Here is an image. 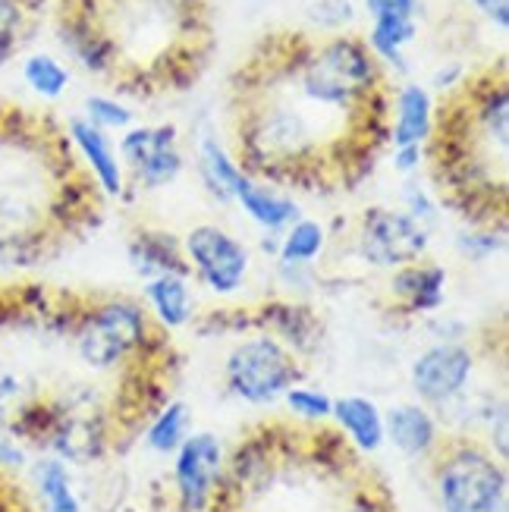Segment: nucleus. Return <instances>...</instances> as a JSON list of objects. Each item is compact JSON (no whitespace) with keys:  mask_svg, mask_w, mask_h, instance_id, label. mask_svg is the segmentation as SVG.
Masks as SVG:
<instances>
[{"mask_svg":"<svg viewBox=\"0 0 509 512\" xmlns=\"http://www.w3.org/2000/svg\"><path fill=\"white\" fill-rule=\"evenodd\" d=\"M390 107L365 38L268 32L230 76L233 158L258 183L356 189L390 142Z\"/></svg>","mask_w":509,"mask_h":512,"instance_id":"1","label":"nucleus"},{"mask_svg":"<svg viewBox=\"0 0 509 512\" xmlns=\"http://www.w3.org/2000/svg\"><path fill=\"white\" fill-rule=\"evenodd\" d=\"M98 38L110 88L158 98L192 88L214 54L211 0H60Z\"/></svg>","mask_w":509,"mask_h":512,"instance_id":"2","label":"nucleus"},{"mask_svg":"<svg viewBox=\"0 0 509 512\" xmlns=\"http://www.w3.org/2000/svg\"><path fill=\"white\" fill-rule=\"evenodd\" d=\"M425 158L450 208L475 227L506 224L509 85L503 57L447 88L434 107Z\"/></svg>","mask_w":509,"mask_h":512,"instance_id":"3","label":"nucleus"},{"mask_svg":"<svg viewBox=\"0 0 509 512\" xmlns=\"http://www.w3.org/2000/svg\"><path fill=\"white\" fill-rule=\"evenodd\" d=\"M431 481L440 512H491L509 500L506 462L472 437L440 440Z\"/></svg>","mask_w":509,"mask_h":512,"instance_id":"4","label":"nucleus"},{"mask_svg":"<svg viewBox=\"0 0 509 512\" xmlns=\"http://www.w3.org/2000/svg\"><path fill=\"white\" fill-rule=\"evenodd\" d=\"M158 337L148 311L129 299L98 302L76 321V352L92 371H117Z\"/></svg>","mask_w":509,"mask_h":512,"instance_id":"5","label":"nucleus"},{"mask_svg":"<svg viewBox=\"0 0 509 512\" xmlns=\"http://www.w3.org/2000/svg\"><path fill=\"white\" fill-rule=\"evenodd\" d=\"M114 418L107 415L95 390L63 393L48 399V425L38 450L66 465H92L114 443Z\"/></svg>","mask_w":509,"mask_h":512,"instance_id":"6","label":"nucleus"},{"mask_svg":"<svg viewBox=\"0 0 509 512\" xmlns=\"http://www.w3.org/2000/svg\"><path fill=\"white\" fill-rule=\"evenodd\" d=\"M302 381L299 355L271 333H255L230 349L224 362L227 390L249 406H271Z\"/></svg>","mask_w":509,"mask_h":512,"instance_id":"7","label":"nucleus"},{"mask_svg":"<svg viewBox=\"0 0 509 512\" xmlns=\"http://www.w3.org/2000/svg\"><path fill=\"white\" fill-rule=\"evenodd\" d=\"M227 472L224 440L211 431H192L173 453V500L180 512H214Z\"/></svg>","mask_w":509,"mask_h":512,"instance_id":"8","label":"nucleus"},{"mask_svg":"<svg viewBox=\"0 0 509 512\" xmlns=\"http://www.w3.org/2000/svg\"><path fill=\"white\" fill-rule=\"evenodd\" d=\"M356 246L362 261L371 267H406L422 261L428 252V230L406 211H393V208H368L359 220V236Z\"/></svg>","mask_w":509,"mask_h":512,"instance_id":"9","label":"nucleus"},{"mask_svg":"<svg viewBox=\"0 0 509 512\" xmlns=\"http://www.w3.org/2000/svg\"><path fill=\"white\" fill-rule=\"evenodd\" d=\"M183 252L189 261V271H195V277L217 296L239 293L252 267L249 249L233 233L214 224L192 227L183 239Z\"/></svg>","mask_w":509,"mask_h":512,"instance_id":"10","label":"nucleus"},{"mask_svg":"<svg viewBox=\"0 0 509 512\" xmlns=\"http://www.w3.org/2000/svg\"><path fill=\"white\" fill-rule=\"evenodd\" d=\"M120 164L136 189H164L183 173V151L176 126H136L120 142Z\"/></svg>","mask_w":509,"mask_h":512,"instance_id":"11","label":"nucleus"},{"mask_svg":"<svg viewBox=\"0 0 509 512\" xmlns=\"http://www.w3.org/2000/svg\"><path fill=\"white\" fill-rule=\"evenodd\" d=\"M472 374L475 352L466 343H434L412 362L409 381L422 406L447 409L459 396H466Z\"/></svg>","mask_w":509,"mask_h":512,"instance_id":"12","label":"nucleus"},{"mask_svg":"<svg viewBox=\"0 0 509 512\" xmlns=\"http://www.w3.org/2000/svg\"><path fill=\"white\" fill-rule=\"evenodd\" d=\"M384 437L406 459H431L444 440L440 418L422 403H396L384 412Z\"/></svg>","mask_w":509,"mask_h":512,"instance_id":"13","label":"nucleus"},{"mask_svg":"<svg viewBox=\"0 0 509 512\" xmlns=\"http://www.w3.org/2000/svg\"><path fill=\"white\" fill-rule=\"evenodd\" d=\"M66 136H70L85 170L92 173V180L98 183L101 195H123L126 173H123L117 148H114V142H110L107 132L92 126L85 117H73L70 126H66Z\"/></svg>","mask_w":509,"mask_h":512,"instance_id":"14","label":"nucleus"},{"mask_svg":"<svg viewBox=\"0 0 509 512\" xmlns=\"http://www.w3.org/2000/svg\"><path fill=\"white\" fill-rule=\"evenodd\" d=\"M444 289H447V271L431 261L396 267V274L390 280V293L406 315H425V311L440 308L444 305Z\"/></svg>","mask_w":509,"mask_h":512,"instance_id":"15","label":"nucleus"},{"mask_svg":"<svg viewBox=\"0 0 509 512\" xmlns=\"http://www.w3.org/2000/svg\"><path fill=\"white\" fill-rule=\"evenodd\" d=\"M129 264L142 280H154L164 274L189 277V261L183 242L164 230H139L129 239Z\"/></svg>","mask_w":509,"mask_h":512,"instance_id":"16","label":"nucleus"},{"mask_svg":"<svg viewBox=\"0 0 509 512\" xmlns=\"http://www.w3.org/2000/svg\"><path fill=\"white\" fill-rule=\"evenodd\" d=\"M330 421H334V425L346 434V440L352 443V447H356L359 453H365V456L378 453L387 443V437H384V412L368 396H340V399H334Z\"/></svg>","mask_w":509,"mask_h":512,"instance_id":"17","label":"nucleus"},{"mask_svg":"<svg viewBox=\"0 0 509 512\" xmlns=\"http://www.w3.org/2000/svg\"><path fill=\"white\" fill-rule=\"evenodd\" d=\"M393 123H390V142L393 148H406V145H425L431 136V123H434V101L422 85H403L400 92L393 95Z\"/></svg>","mask_w":509,"mask_h":512,"instance_id":"18","label":"nucleus"},{"mask_svg":"<svg viewBox=\"0 0 509 512\" xmlns=\"http://www.w3.org/2000/svg\"><path fill=\"white\" fill-rule=\"evenodd\" d=\"M29 481L41 503V512H85L73 472L66 462L48 453H38L29 465Z\"/></svg>","mask_w":509,"mask_h":512,"instance_id":"19","label":"nucleus"},{"mask_svg":"<svg viewBox=\"0 0 509 512\" xmlns=\"http://www.w3.org/2000/svg\"><path fill=\"white\" fill-rule=\"evenodd\" d=\"M233 202H239L242 211H246L255 224L268 233H280L299 220V205L290 195L264 186V183L252 180V176H242V183L233 192Z\"/></svg>","mask_w":509,"mask_h":512,"instance_id":"20","label":"nucleus"},{"mask_svg":"<svg viewBox=\"0 0 509 512\" xmlns=\"http://www.w3.org/2000/svg\"><path fill=\"white\" fill-rule=\"evenodd\" d=\"M145 302L151 308V324L158 330H180L192 318V293L189 277L164 274L145 280Z\"/></svg>","mask_w":509,"mask_h":512,"instance_id":"21","label":"nucleus"},{"mask_svg":"<svg viewBox=\"0 0 509 512\" xmlns=\"http://www.w3.org/2000/svg\"><path fill=\"white\" fill-rule=\"evenodd\" d=\"M261 327H271V337H277L283 346H290L293 352L312 349L318 340V318L308 308L293 305V302H274L261 311Z\"/></svg>","mask_w":509,"mask_h":512,"instance_id":"22","label":"nucleus"},{"mask_svg":"<svg viewBox=\"0 0 509 512\" xmlns=\"http://www.w3.org/2000/svg\"><path fill=\"white\" fill-rule=\"evenodd\" d=\"M198 173H202V183L217 202H233V192L246 176L233 154L214 136H202V142H198Z\"/></svg>","mask_w":509,"mask_h":512,"instance_id":"23","label":"nucleus"},{"mask_svg":"<svg viewBox=\"0 0 509 512\" xmlns=\"http://www.w3.org/2000/svg\"><path fill=\"white\" fill-rule=\"evenodd\" d=\"M192 434V409L183 399L164 403L145 428V447L158 456H173L183 447V440Z\"/></svg>","mask_w":509,"mask_h":512,"instance_id":"24","label":"nucleus"},{"mask_svg":"<svg viewBox=\"0 0 509 512\" xmlns=\"http://www.w3.org/2000/svg\"><path fill=\"white\" fill-rule=\"evenodd\" d=\"M418 35L415 16H384L371 22V32L365 38V44L371 48V54L381 60V66H396L400 73H406V44H412Z\"/></svg>","mask_w":509,"mask_h":512,"instance_id":"25","label":"nucleus"},{"mask_svg":"<svg viewBox=\"0 0 509 512\" xmlns=\"http://www.w3.org/2000/svg\"><path fill=\"white\" fill-rule=\"evenodd\" d=\"M44 0H0V63L19 54L32 38Z\"/></svg>","mask_w":509,"mask_h":512,"instance_id":"26","label":"nucleus"},{"mask_svg":"<svg viewBox=\"0 0 509 512\" xmlns=\"http://www.w3.org/2000/svg\"><path fill=\"white\" fill-rule=\"evenodd\" d=\"M324 242H327V233L318 220H296V224L286 227L280 246H277V258H280V264L308 267L324 252Z\"/></svg>","mask_w":509,"mask_h":512,"instance_id":"27","label":"nucleus"},{"mask_svg":"<svg viewBox=\"0 0 509 512\" xmlns=\"http://www.w3.org/2000/svg\"><path fill=\"white\" fill-rule=\"evenodd\" d=\"M22 82H26L35 95L54 101L66 92V85H70V70L51 54H32L22 60Z\"/></svg>","mask_w":509,"mask_h":512,"instance_id":"28","label":"nucleus"},{"mask_svg":"<svg viewBox=\"0 0 509 512\" xmlns=\"http://www.w3.org/2000/svg\"><path fill=\"white\" fill-rule=\"evenodd\" d=\"M283 403L290 409V415H296L305 425H324L330 421V412H334V399H330L324 390H315V387H290L283 393Z\"/></svg>","mask_w":509,"mask_h":512,"instance_id":"29","label":"nucleus"},{"mask_svg":"<svg viewBox=\"0 0 509 512\" xmlns=\"http://www.w3.org/2000/svg\"><path fill=\"white\" fill-rule=\"evenodd\" d=\"M85 120L98 126L101 132L110 129H129L132 126V110L123 107L117 98H107V95H92L85 98Z\"/></svg>","mask_w":509,"mask_h":512,"instance_id":"30","label":"nucleus"},{"mask_svg":"<svg viewBox=\"0 0 509 512\" xmlns=\"http://www.w3.org/2000/svg\"><path fill=\"white\" fill-rule=\"evenodd\" d=\"M503 227H475L472 233H462L456 236V249L462 258H469V261H484V258H491L503 249Z\"/></svg>","mask_w":509,"mask_h":512,"instance_id":"31","label":"nucleus"},{"mask_svg":"<svg viewBox=\"0 0 509 512\" xmlns=\"http://www.w3.org/2000/svg\"><path fill=\"white\" fill-rule=\"evenodd\" d=\"M32 447L26 440H19L10 428H0V478H13L29 472L32 465Z\"/></svg>","mask_w":509,"mask_h":512,"instance_id":"32","label":"nucleus"},{"mask_svg":"<svg viewBox=\"0 0 509 512\" xmlns=\"http://www.w3.org/2000/svg\"><path fill=\"white\" fill-rule=\"evenodd\" d=\"M312 19L318 22V29L337 35L343 26L352 22V4L349 0H321V4H315V10H312Z\"/></svg>","mask_w":509,"mask_h":512,"instance_id":"33","label":"nucleus"},{"mask_svg":"<svg viewBox=\"0 0 509 512\" xmlns=\"http://www.w3.org/2000/svg\"><path fill=\"white\" fill-rule=\"evenodd\" d=\"M406 214L415 220V224H422L428 230L434 224V217H437V205H434V198L425 189H418L415 183H409L406 186Z\"/></svg>","mask_w":509,"mask_h":512,"instance_id":"34","label":"nucleus"},{"mask_svg":"<svg viewBox=\"0 0 509 512\" xmlns=\"http://www.w3.org/2000/svg\"><path fill=\"white\" fill-rule=\"evenodd\" d=\"M337 512H396V506L390 503V497L374 494V491H359L346 506H340Z\"/></svg>","mask_w":509,"mask_h":512,"instance_id":"35","label":"nucleus"},{"mask_svg":"<svg viewBox=\"0 0 509 512\" xmlns=\"http://www.w3.org/2000/svg\"><path fill=\"white\" fill-rule=\"evenodd\" d=\"M365 10L371 19H384V16H415L418 0H365Z\"/></svg>","mask_w":509,"mask_h":512,"instance_id":"36","label":"nucleus"},{"mask_svg":"<svg viewBox=\"0 0 509 512\" xmlns=\"http://www.w3.org/2000/svg\"><path fill=\"white\" fill-rule=\"evenodd\" d=\"M422 161H425V148L422 145L393 148V167L400 170V173H415Z\"/></svg>","mask_w":509,"mask_h":512,"instance_id":"37","label":"nucleus"},{"mask_svg":"<svg viewBox=\"0 0 509 512\" xmlns=\"http://www.w3.org/2000/svg\"><path fill=\"white\" fill-rule=\"evenodd\" d=\"M475 10H481L484 16H488L497 29H509V0H472Z\"/></svg>","mask_w":509,"mask_h":512,"instance_id":"38","label":"nucleus"},{"mask_svg":"<svg viewBox=\"0 0 509 512\" xmlns=\"http://www.w3.org/2000/svg\"><path fill=\"white\" fill-rule=\"evenodd\" d=\"M491 512H509V500H506V503H500V506H497V509H491Z\"/></svg>","mask_w":509,"mask_h":512,"instance_id":"39","label":"nucleus"}]
</instances>
